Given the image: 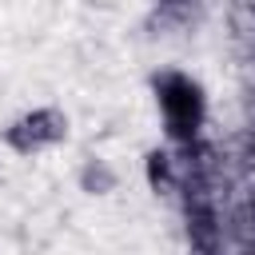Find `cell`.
Here are the masks:
<instances>
[{
    "instance_id": "1",
    "label": "cell",
    "mask_w": 255,
    "mask_h": 255,
    "mask_svg": "<svg viewBox=\"0 0 255 255\" xmlns=\"http://www.w3.org/2000/svg\"><path fill=\"white\" fill-rule=\"evenodd\" d=\"M155 88H159V108H163V116H167L171 135H179V139L195 135V128H199V120H203V96H199V88H195L187 76H179V72L159 76Z\"/></svg>"
},
{
    "instance_id": "2",
    "label": "cell",
    "mask_w": 255,
    "mask_h": 255,
    "mask_svg": "<svg viewBox=\"0 0 255 255\" xmlns=\"http://www.w3.org/2000/svg\"><path fill=\"white\" fill-rule=\"evenodd\" d=\"M68 135V120L56 112V108H40V112H32V116H24L20 124H12L8 128V143L16 147V151H40V147H48V143H60Z\"/></svg>"
},
{
    "instance_id": "3",
    "label": "cell",
    "mask_w": 255,
    "mask_h": 255,
    "mask_svg": "<svg viewBox=\"0 0 255 255\" xmlns=\"http://www.w3.org/2000/svg\"><path fill=\"white\" fill-rule=\"evenodd\" d=\"M80 183H84L88 195H108V191L116 187V171H112L104 159H88L84 171H80Z\"/></svg>"
}]
</instances>
